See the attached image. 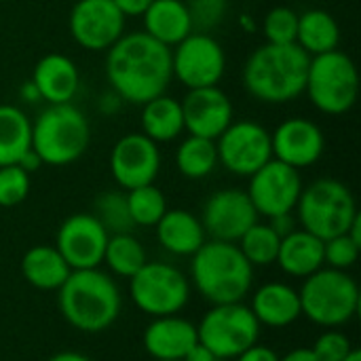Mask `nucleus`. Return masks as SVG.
I'll return each mask as SVG.
<instances>
[{
  "mask_svg": "<svg viewBox=\"0 0 361 361\" xmlns=\"http://www.w3.org/2000/svg\"><path fill=\"white\" fill-rule=\"evenodd\" d=\"M104 262L121 277H133L144 264H146V252L142 243L131 235H112L108 237Z\"/></svg>",
  "mask_w": 361,
  "mask_h": 361,
  "instance_id": "obj_31",
  "label": "nucleus"
},
{
  "mask_svg": "<svg viewBox=\"0 0 361 361\" xmlns=\"http://www.w3.org/2000/svg\"><path fill=\"white\" fill-rule=\"evenodd\" d=\"M135 307L152 317L176 315L184 309L190 296L188 279L171 264L146 262L129 286Z\"/></svg>",
  "mask_w": 361,
  "mask_h": 361,
  "instance_id": "obj_10",
  "label": "nucleus"
},
{
  "mask_svg": "<svg viewBox=\"0 0 361 361\" xmlns=\"http://www.w3.org/2000/svg\"><path fill=\"white\" fill-rule=\"evenodd\" d=\"M32 150V123L17 108L0 106V167L17 165Z\"/></svg>",
  "mask_w": 361,
  "mask_h": 361,
  "instance_id": "obj_27",
  "label": "nucleus"
},
{
  "mask_svg": "<svg viewBox=\"0 0 361 361\" xmlns=\"http://www.w3.org/2000/svg\"><path fill=\"white\" fill-rule=\"evenodd\" d=\"M47 361H91L87 355L82 353H74V351H63V353H57L53 357H49Z\"/></svg>",
  "mask_w": 361,
  "mask_h": 361,
  "instance_id": "obj_45",
  "label": "nucleus"
},
{
  "mask_svg": "<svg viewBox=\"0 0 361 361\" xmlns=\"http://www.w3.org/2000/svg\"><path fill=\"white\" fill-rule=\"evenodd\" d=\"M239 250L247 258L252 267H269L277 262L281 237L269 226V224H254L241 239H239Z\"/></svg>",
  "mask_w": 361,
  "mask_h": 361,
  "instance_id": "obj_32",
  "label": "nucleus"
},
{
  "mask_svg": "<svg viewBox=\"0 0 361 361\" xmlns=\"http://www.w3.org/2000/svg\"><path fill=\"white\" fill-rule=\"evenodd\" d=\"M296 30H298V15L288 6H277L269 11V15L264 17L267 42L292 44L296 42Z\"/></svg>",
  "mask_w": 361,
  "mask_h": 361,
  "instance_id": "obj_35",
  "label": "nucleus"
},
{
  "mask_svg": "<svg viewBox=\"0 0 361 361\" xmlns=\"http://www.w3.org/2000/svg\"><path fill=\"white\" fill-rule=\"evenodd\" d=\"M250 309L260 326H271V328H286L302 315L298 292L286 283L262 286L254 294Z\"/></svg>",
  "mask_w": 361,
  "mask_h": 361,
  "instance_id": "obj_22",
  "label": "nucleus"
},
{
  "mask_svg": "<svg viewBox=\"0 0 361 361\" xmlns=\"http://www.w3.org/2000/svg\"><path fill=\"white\" fill-rule=\"evenodd\" d=\"M260 324L252 309L241 302L214 305L197 326L199 345L220 360H235L258 343Z\"/></svg>",
  "mask_w": 361,
  "mask_h": 361,
  "instance_id": "obj_9",
  "label": "nucleus"
},
{
  "mask_svg": "<svg viewBox=\"0 0 361 361\" xmlns=\"http://www.w3.org/2000/svg\"><path fill=\"white\" fill-rule=\"evenodd\" d=\"M277 262L292 277H309L324 267V241L305 228L292 231L281 239Z\"/></svg>",
  "mask_w": 361,
  "mask_h": 361,
  "instance_id": "obj_25",
  "label": "nucleus"
},
{
  "mask_svg": "<svg viewBox=\"0 0 361 361\" xmlns=\"http://www.w3.org/2000/svg\"><path fill=\"white\" fill-rule=\"evenodd\" d=\"M309 63L311 55L296 42H267L258 47L245 61V89L264 104H286L305 91Z\"/></svg>",
  "mask_w": 361,
  "mask_h": 361,
  "instance_id": "obj_2",
  "label": "nucleus"
},
{
  "mask_svg": "<svg viewBox=\"0 0 361 361\" xmlns=\"http://www.w3.org/2000/svg\"><path fill=\"white\" fill-rule=\"evenodd\" d=\"M269 226L283 239L286 235H290V233L294 231V220H292L290 214H281V216L271 218V224H269Z\"/></svg>",
  "mask_w": 361,
  "mask_h": 361,
  "instance_id": "obj_42",
  "label": "nucleus"
},
{
  "mask_svg": "<svg viewBox=\"0 0 361 361\" xmlns=\"http://www.w3.org/2000/svg\"><path fill=\"white\" fill-rule=\"evenodd\" d=\"M72 38L89 51H108L125 34V15L114 0H78L70 13Z\"/></svg>",
  "mask_w": 361,
  "mask_h": 361,
  "instance_id": "obj_14",
  "label": "nucleus"
},
{
  "mask_svg": "<svg viewBox=\"0 0 361 361\" xmlns=\"http://www.w3.org/2000/svg\"><path fill=\"white\" fill-rule=\"evenodd\" d=\"M311 351L317 361H343L353 351V347H351V341L343 332L328 330L315 341Z\"/></svg>",
  "mask_w": 361,
  "mask_h": 361,
  "instance_id": "obj_39",
  "label": "nucleus"
},
{
  "mask_svg": "<svg viewBox=\"0 0 361 361\" xmlns=\"http://www.w3.org/2000/svg\"><path fill=\"white\" fill-rule=\"evenodd\" d=\"M343 361H361V353L357 351V349H353V351H351V353H349V355H347Z\"/></svg>",
  "mask_w": 361,
  "mask_h": 361,
  "instance_id": "obj_46",
  "label": "nucleus"
},
{
  "mask_svg": "<svg viewBox=\"0 0 361 361\" xmlns=\"http://www.w3.org/2000/svg\"><path fill=\"white\" fill-rule=\"evenodd\" d=\"M258 222V212L247 192L226 188L214 192L203 207V231L218 241L235 243Z\"/></svg>",
  "mask_w": 361,
  "mask_h": 361,
  "instance_id": "obj_16",
  "label": "nucleus"
},
{
  "mask_svg": "<svg viewBox=\"0 0 361 361\" xmlns=\"http://www.w3.org/2000/svg\"><path fill=\"white\" fill-rule=\"evenodd\" d=\"M110 169L118 186L133 190L152 184L161 169V154L157 142L144 133H129L121 137L110 154Z\"/></svg>",
  "mask_w": 361,
  "mask_h": 361,
  "instance_id": "obj_17",
  "label": "nucleus"
},
{
  "mask_svg": "<svg viewBox=\"0 0 361 361\" xmlns=\"http://www.w3.org/2000/svg\"><path fill=\"white\" fill-rule=\"evenodd\" d=\"M89 142V121L70 102L51 104L32 123V150L47 165L63 167L78 161Z\"/></svg>",
  "mask_w": 361,
  "mask_h": 361,
  "instance_id": "obj_5",
  "label": "nucleus"
},
{
  "mask_svg": "<svg viewBox=\"0 0 361 361\" xmlns=\"http://www.w3.org/2000/svg\"><path fill=\"white\" fill-rule=\"evenodd\" d=\"M97 222L106 228V233L112 235H125L133 231V220L129 216V207H127V195L118 192V190H108L102 192L95 199V214Z\"/></svg>",
  "mask_w": 361,
  "mask_h": 361,
  "instance_id": "obj_34",
  "label": "nucleus"
},
{
  "mask_svg": "<svg viewBox=\"0 0 361 361\" xmlns=\"http://www.w3.org/2000/svg\"><path fill=\"white\" fill-rule=\"evenodd\" d=\"M106 74L125 102L144 106L163 95L173 78L171 49L146 32L123 34L108 49Z\"/></svg>",
  "mask_w": 361,
  "mask_h": 361,
  "instance_id": "obj_1",
  "label": "nucleus"
},
{
  "mask_svg": "<svg viewBox=\"0 0 361 361\" xmlns=\"http://www.w3.org/2000/svg\"><path fill=\"white\" fill-rule=\"evenodd\" d=\"M144 25L148 36L167 47L178 44L192 34L190 15L182 0H152L144 13Z\"/></svg>",
  "mask_w": 361,
  "mask_h": 361,
  "instance_id": "obj_23",
  "label": "nucleus"
},
{
  "mask_svg": "<svg viewBox=\"0 0 361 361\" xmlns=\"http://www.w3.org/2000/svg\"><path fill=\"white\" fill-rule=\"evenodd\" d=\"M192 283L212 305L241 302L252 288L254 267L239 245L228 241H205L192 254Z\"/></svg>",
  "mask_w": 361,
  "mask_h": 361,
  "instance_id": "obj_3",
  "label": "nucleus"
},
{
  "mask_svg": "<svg viewBox=\"0 0 361 361\" xmlns=\"http://www.w3.org/2000/svg\"><path fill=\"white\" fill-rule=\"evenodd\" d=\"M226 0H188L186 8L190 15L192 32L207 34V30H214L226 11Z\"/></svg>",
  "mask_w": 361,
  "mask_h": 361,
  "instance_id": "obj_38",
  "label": "nucleus"
},
{
  "mask_svg": "<svg viewBox=\"0 0 361 361\" xmlns=\"http://www.w3.org/2000/svg\"><path fill=\"white\" fill-rule=\"evenodd\" d=\"M78 68L76 63L59 53H49L38 59L32 74V87L38 97L49 104H68L78 91Z\"/></svg>",
  "mask_w": 361,
  "mask_h": 361,
  "instance_id": "obj_21",
  "label": "nucleus"
},
{
  "mask_svg": "<svg viewBox=\"0 0 361 361\" xmlns=\"http://www.w3.org/2000/svg\"><path fill=\"white\" fill-rule=\"evenodd\" d=\"M176 163L180 173L190 180H201L209 176L218 165L216 140L188 135L176 152Z\"/></svg>",
  "mask_w": 361,
  "mask_h": 361,
  "instance_id": "obj_30",
  "label": "nucleus"
},
{
  "mask_svg": "<svg viewBox=\"0 0 361 361\" xmlns=\"http://www.w3.org/2000/svg\"><path fill=\"white\" fill-rule=\"evenodd\" d=\"M218 161L235 176H252L273 159L271 133L252 121L231 123L216 142Z\"/></svg>",
  "mask_w": 361,
  "mask_h": 361,
  "instance_id": "obj_12",
  "label": "nucleus"
},
{
  "mask_svg": "<svg viewBox=\"0 0 361 361\" xmlns=\"http://www.w3.org/2000/svg\"><path fill=\"white\" fill-rule=\"evenodd\" d=\"M250 178L247 197L258 216L262 214L267 218H275L281 214H292L302 192L298 169L271 159Z\"/></svg>",
  "mask_w": 361,
  "mask_h": 361,
  "instance_id": "obj_13",
  "label": "nucleus"
},
{
  "mask_svg": "<svg viewBox=\"0 0 361 361\" xmlns=\"http://www.w3.org/2000/svg\"><path fill=\"white\" fill-rule=\"evenodd\" d=\"M114 4L125 17H135V15H144L146 8L152 4V0H114Z\"/></svg>",
  "mask_w": 361,
  "mask_h": 361,
  "instance_id": "obj_41",
  "label": "nucleus"
},
{
  "mask_svg": "<svg viewBox=\"0 0 361 361\" xmlns=\"http://www.w3.org/2000/svg\"><path fill=\"white\" fill-rule=\"evenodd\" d=\"M182 116L190 135L218 140L233 123V104L218 85L190 89L182 102Z\"/></svg>",
  "mask_w": 361,
  "mask_h": 361,
  "instance_id": "obj_18",
  "label": "nucleus"
},
{
  "mask_svg": "<svg viewBox=\"0 0 361 361\" xmlns=\"http://www.w3.org/2000/svg\"><path fill=\"white\" fill-rule=\"evenodd\" d=\"M30 192V173L19 165L0 167V207H15Z\"/></svg>",
  "mask_w": 361,
  "mask_h": 361,
  "instance_id": "obj_36",
  "label": "nucleus"
},
{
  "mask_svg": "<svg viewBox=\"0 0 361 361\" xmlns=\"http://www.w3.org/2000/svg\"><path fill=\"white\" fill-rule=\"evenodd\" d=\"M159 243L176 256H192L205 243L201 220L184 209H167L157 222Z\"/></svg>",
  "mask_w": 361,
  "mask_h": 361,
  "instance_id": "obj_24",
  "label": "nucleus"
},
{
  "mask_svg": "<svg viewBox=\"0 0 361 361\" xmlns=\"http://www.w3.org/2000/svg\"><path fill=\"white\" fill-rule=\"evenodd\" d=\"M324 133L309 118H288L271 135V148L277 161L300 169L319 161L324 154Z\"/></svg>",
  "mask_w": 361,
  "mask_h": 361,
  "instance_id": "obj_19",
  "label": "nucleus"
},
{
  "mask_svg": "<svg viewBox=\"0 0 361 361\" xmlns=\"http://www.w3.org/2000/svg\"><path fill=\"white\" fill-rule=\"evenodd\" d=\"M298 292L300 311L313 324L324 328H338L347 324L360 309V288L355 279L336 269H319L305 277Z\"/></svg>",
  "mask_w": 361,
  "mask_h": 361,
  "instance_id": "obj_6",
  "label": "nucleus"
},
{
  "mask_svg": "<svg viewBox=\"0 0 361 361\" xmlns=\"http://www.w3.org/2000/svg\"><path fill=\"white\" fill-rule=\"evenodd\" d=\"M305 91L326 114L349 112L360 95V74L353 59L338 49L311 57Z\"/></svg>",
  "mask_w": 361,
  "mask_h": 361,
  "instance_id": "obj_8",
  "label": "nucleus"
},
{
  "mask_svg": "<svg viewBox=\"0 0 361 361\" xmlns=\"http://www.w3.org/2000/svg\"><path fill=\"white\" fill-rule=\"evenodd\" d=\"M279 361H317V357L313 355V351H311V349L300 347V349L290 351L286 357H279Z\"/></svg>",
  "mask_w": 361,
  "mask_h": 361,
  "instance_id": "obj_44",
  "label": "nucleus"
},
{
  "mask_svg": "<svg viewBox=\"0 0 361 361\" xmlns=\"http://www.w3.org/2000/svg\"><path fill=\"white\" fill-rule=\"evenodd\" d=\"M237 361H279V355L271 349V347H262V345H252L250 349H245Z\"/></svg>",
  "mask_w": 361,
  "mask_h": 361,
  "instance_id": "obj_40",
  "label": "nucleus"
},
{
  "mask_svg": "<svg viewBox=\"0 0 361 361\" xmlns=\"http://www.w3.org/2000/svg\"><path fill=\"white\" fill-rule=\"evenodd\" d=\"M21 273L30 286L38 290H59L72 269L53 245H36L25 252Z\"/></svg>",
  "mask_w": 361,
  "mask_h": 361,
  "instance_id": "obj_26",
  "label": "nucleus"
},
{
  "mask_svg": "<svg viewBox=\"0 0 361 361\" xmlns=\"http://www.w3.org/2000/svg\"><path fill=\"white\" fill-rule=\"evenodd\" d=\"M184 129L182 104L165 93L146 102L142 110V131L152 142H171Z\"/></svg>",
  "mask_w": 361,
  "mask_h": 361,
  "instance_id": "obj_29",
  "label": "nucleus"
},
{
  "mask_svg": "<svg viewBox=\"0 0 361 361\" xmlns=\"http://www.w3.org/2000/svg\"><path fill=\"white\" fill-rule=\"evenodd\" d=\"M197 345V326L176 315L157 317L144 332V347L154 361H184Z\"/></svg>",
  "mask_w": 361,
  "mask_h": 361,
  "instance_id": "obj_20",
  "label": "nucleus"
},
{
  "mask_svg": "<svg viewBox=\"0 0 361 361\" xmlns=\"http://www.w3.org/2000/svg\"><path fill=\"white\" fill-rule=\"evenodd\" d=\"M59 309L70 326L80 332H102L121 313L116 283L97 269L72 271L59 288Z\"/></svg>",
  "mask_w": 361,
  "mask_h": 361,
  "instance_id": "obj_4",
  "label": "nucleus"
},
{
  "mask_svg": "<svg viewBox=\"0 0 361 361\" xmlns=\"http://www.w3.org/2000/svg\"><path fill=\"white\" fill-rule=\"evenodd\" d=\"M108 243L106 228L93 214H74L57 231V252L72 271L97 269Z\"/></svg>",
  "mask_w": 361,
  "mask_h": 361,
  "instance_id": "obj_15",
  "label": "nucleus"
},
{
  "mask_svg": "<svg viewBox=\"0 0 361 361\" xmlns=\"http://www.w3.org/2000/svg\"><path fill=\"white\" fill-rule=\"evenodd\" d=\"M296 207L302 228L322 241L345 235L360 214L351 190L332 178H322L305 188Z\"/></svg>",
  "mask_w": 361,
  "mask_h": 361,
  "instance_id": "obj_7",
  "label": "nucleus"
},
{
  "mask_svg": "<svg viewBox=\"0 0 361 361\" xmlns=\"http://www.w3.org/2000/svg\"><path fill=\"white\" fill-rule=\"evenodd\" d=\"M127 207H129V216L135 226H157V222L167 212L163 192L152 184L129 190Z\"/></svg>",
  "mask_w": 361,
  "mask_h": 361,
  "instance_id": "obj_33",
  "label": "nucleus"
},
{
  "mask_svg": "<svg viewBox=\"0 0 361 361\" xmlns=\"http://www.w3.org/2000/svg\"><path fill=\"white\" fill-rule=\"evenodd\" d=\"M184 361H222L220 357H216L214 353H209L203 345H197L186 357H184Z\"/></svg>",
  "mask_w": 361,
  "mask_h": 361,
  "instance_id": "obj_43",
  "label": "nucleus"
},
{
  "mask_svg": "<svg viewBox=\"0 0 361 361\" xmlns=\"http://www.w3.org/2000/svg\"><path fill=\"white\" fill-rule=\"evenodd\" d=\"M173 76L188 89L216 87L224 74L226 57L216 38L192 32L171 51Z\"/></svg>",
  "mask_w": 361,
  "mask_h": 361,
  "instance_id": "obj_11",
  "label": "nucleus"
},
{
  "mask_svg": "<svg viewBox=\"0 0 361 361\" xmlns=\"http://www.w3.org/2000/svg\"><path fill=\"white\" fill-rule=\"evenodd\" d=\"M341 40V30L336 19L322 8H311L298 15L296 44L302 47L311 57L334 51Z\"/></svg>",
  "mask_w": 361,
  "mask_h": 361,
  "instance_id": "obj_28",
  "label": "nucleus"
},
{
  "mask_svg": "<svg viewBox=\"0 0 361 361\" xmlns=\"http://www.w3.org/2000/svg\"><path fill=\"white\" fill-rule=\"evenodd\" d=\"M360 250V243H355L347 233L338 235V237H332V239L324 241V262H328L330 269L347 271L357 262Z\"/></svg>",
  "mask_w": 361,
  "mask_h": 361,
  "instance_id": "obj_37",
  "label": "nucleus"
}]
</instances>
